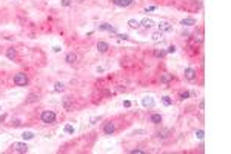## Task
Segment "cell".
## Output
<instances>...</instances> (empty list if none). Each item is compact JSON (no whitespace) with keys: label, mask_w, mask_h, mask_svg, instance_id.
<instances>
[{"label":"cell","mask_w":231,"mask_h":154,"mask_svg":"<svg viewBox=\"0 0 231 154\" xmlns=\"http://www.w3.org/2000/svg\"><path fill=\"white\" fill-rule=\"evenodd\" d=\"M99 29H100V31H108V33H111V34H116V33H117L114 26H111L109 23H102V25H99Z\"/></svg>","instance_id":"8"},{"label":"cell","mask_w":231,"mask_h":154,"mask_svg":"<svg viewBox=\"0 0 231 154\" xmlns=\"http://www.w3.org/2000/svg\"><path fill=\"white\" fill-rule=\"evenodd\" d=\"M142 105H143L145 108H151V106H154V99L153 97H143L142 99Z\"/></svg>","instance_id":"11"},{"label":"cell","mask_w":231,"mask_h":154,"mask_svg":"<svg viewBox=\"0 0 231 154\" xmlns=\"http://www.w3.org/2000/svg\"><path fill=\"white\" fill-rule=\"evenodd\" d=\"M71 97H66L65 100H63V106H65V110H71Z\"/></svg>","instance_id":"25"},{"label":"cell","mask_w":231,"mask_h":154,"mask_svg":"<svg viewBox=\"0 0 231 154\" xmlns=\"http://www.w3.org/2000/svg\"><path fill=\"white\" fill-rule=\"evenodd\" d=\"M111 2H113L116 6H119V8H128L130 5H132L134 0H111Z\"/></svg>","instance_id":"6"},{"label":"cell","mask_w":231,"mask_h":154,"mask_svg":"<svg viewBox=\"0 0 231 154\" xmlns=\"http://www.w3.org/2000/svg\"><path fill=\"white\" fill-rule=\"evenodd\" d=\"M108 49H109V45L106 42H99V43H97V51H99V52L103 54V52L108 51Z\"/></svg>","instance_id":"12"},{"label":"cell","mask_w":231,"mask_h":154,"mask_svg":"<svg viewBox=\"0 0 231 154\" xmlns=\"http://www.w3.org/2000/svg\"><path fill=\"white\" fill-rule=\"evenodd\" d=\"M40 120L43 122V123H46V125L54 123V122H56V112H54V111H51V110L42 111V114H40Z\"/></svg>","instance_id":"2"},{"label":"cell","mask_w":231,"mask_h":154,"mask_svg":"<svg viewBox=\"0 0 231 154\" xmlns=\"http://www.w3.org/2000/svg\"><path fill=\"white\" fill-rule=\"evenodd\" d=\"M22 137H23V140H31V139H34V134L31 131H26V133L22 134Z\"/></svg>","instance_id":"22"},{"label":"cell","mask_w":231,"mask_h":154,"mask_svg":"<svg viewBox=\"0 0 231 154\" xmlns=\"http://www.w3.org/2000/svg\"><path fill=\"white\" fill-rule=\"evenodd\" d=\"M162 39H163V33H160V31H157V33H154L153 35H151V40H153L154 43L162 42Z\"/></svg>","instance_id":"16"},{"label":"cell","mask_w":231,"mask_h":154,"mask_svg":"<svg viewBox=\"0 0 231 154\" xmlns=\"http://www.w3.org/2000/svg\"><path fill=\"white\" fill-rule=\"evenodd\" d=\"M130 153H131V154H143L145 151H143V149H131Z\"/></svg>","instance_id":"29"},{"label":"cell","mask_w":231,"mask_h":154,"mask_svg":"<svg viewBox=\"0 0 231 154\" xmlns=\"http://www.w3.org/2000/svg\"><path fill=\"white\" fill-rule=\"evenodd\" d=\"M102 129H103V133L106 136H111V134H114V131H116V126L113 122H105L103 126H102Z\"/></svg>","instance_id":"3"},{"label":"cell","mask_w":231,"mask_h":154,"mask_svg":"<svg viewBox=\"0 0 231 154\" xmlns=\"http://www.w3.org/2000/svg\"><path fill=\"white\" fill-rule=\"evenodd\" d=\"M123 105L128 108V106H131V102H130V100H125V102H123Z\"/></svg>","instance_id":"34"},{"label":"cell","mask_w":231,"mask_h":154,"mask_svg":"<svg viewBox=\"0 0 231 154\" xmlns=\"http://www.w3.org/2000/svg\"><path fill=\"white\" fill-rule=\"evenodd\" d=\"M63 89H65V85L62 83V82H57V83L54 85V91H56V93H62Z\"/></svg>","instance_id":"21"},{"label":"cell","mask_w":231,"mask_h":154,"mask_svg":"<svg viewBox=\"0 0 231 154\" xmlns=\"http://www.w3.org/2000/svg\"><path fill=\"white\" fill-rule=\"evenodd\" d=\"M14 151H16V153H20V154L28 153V145L23 143V142H17V143H14Z\"/></svg>","instance_id":"5"},{"label":"cell","mask_w":231,"mask_h":154,"mask_svg":"<svg viewBox=\"0 0 231 154\" xmlns=\"http://www.w3.org/2000/svg\"><path fill=\"white\" fill-rule=\"evenodd\" d=\"M154 10H156V6H148V8L143 10V12H149V11H154Z\"/></svg>","instance_id":"32"},{"label":"cell","mask_w":231,"mask_h":154,"mask_svg":"<svg viewBox=\"0 0 231 154\" xmlns=\"http://www.w3.org/2000/svg\"><path fill=\"white\" fill-rule=\"evenodd\" d=\"M180 25H183V26H193V25H196V19H194V17H186V19H182V20H180Z\"/></svg>","instance_id":"9"},{"label":"cell","mask_w":231,"mask_h":154,"mask_svg":"<svg viewBox=\"0 0 231 154\" xmlns=\"http://www.w3.org/2000/svg\"><path fill=\"white\" fill-rule=\"evenodd\" d=\"M140 26H143V28L149 29V28H153V26H154V22L151 20V19H143V20L140 22Z\"/></svg>","instance_id":"15"},{"label":"cell","mask_w":231,"mask_h":154,"mask_svg":"<svg viewBox=\"0 0 231 154\" xmlns=\"http://www.w3.org/2000/svg\"><path fill=\"white\" fill-rule=\"evenodd\" d=\"M153 54H154L156 57H159V59H163V57L166 56V51H165V49H154Z\"/></svg>","instance_id":"19"},{"label":"cell","mask_w":231,"mask_h":154,"mask_svg":"<svg viewBox=\"0 0 231 154\" xmlns=\"http://www.w3.org/2000/svg\"><path fill=\"white\" fill-rule=\"evenodd\" d=\"M6 57L10 59V60H16V57H17V51L14 48H8L6 49Z\"/></svg>","instance_id":"14"},{"label":"cell","mask_w":231,"mask_h":154,"mask_svg":"<svg viewBox=\"0 0 231 154\" xmlns=\"http://www.w3.org/2000/svg\"><path fill=\"white\" fill-rule=\"evenodd\" d=\"M52 51H54V52H60L62 48H60V46H54V48H52Z\"/></svg>","instance_id":"33"},{"label":"cell","mask_w":231,"mask_h":154,"mask_svg":"<svg viewBox=\"0 0 231 154\" xmlns=\"http://www.w3.org/2000/svg\"><path fill=\"white\" fill-rule=\"evenodd\" d=\"M185 79H188V80H194L196 79V70H193V68H185Z\"/></svg>","instance_id":"7"},{"label":"cell","mask_w":231,"mask_h":154,"mask_svg":"<svg viewBox=\"0 0 231 154\" xmlns=\"http://www.w3.org/2000/svg\"><path fill=\"white\" fill-rule=\"evenodd\" d=\"M162 103L165 106H170V105H173V99L170 97V96H163L162 97Z\"/></svg>","instance_id":"20"},{"label":"cell","mask_w":231,"mask_h":154,"mask_svg":"<svg viewBox=\"0 0 231 154\" xmlns=\"http://www.w3.org/2000/svg\"><path fill=\"white\" fill-rule=\"evenodd\" d=\"M157 28H159L160 33H170V31H173V25L170 22H159Z\"/></svg>","instance_id":"4"},{"label":"cell","mask_w":231,"mask_h":154,"mask_svg":"<svg viewBox=\"0 0 231 154\" xmlns=\"http://www.w3.org/2000/svg\"><path fill=\"white\" fill-rule=\"evenodd\" d=\"M149 122H151V123H154V125L162 123V116L160 114H151L149 116Z\"/></svg>","instance_id":"13"},{"label":"cell","mask_w":231,"mask_h":154,"mask_svg":"<svg viewBox=\"0 0 231 154\" xmlns=\"http://www.w3.org/2000/svg\"><path fill=\"white\" fill-rule=\"evenodd\" d=\"M12 82H14L16 87H26L28 82H29L28 74H25V72H17L14 76V79H12Z\"/></svg>","instance_id":"1"},{"label":"cell","mask_w":231,"mask_h":154,"mask_svg":"<svg viewBox=\"0 0 231 154\" xmlns=\"http://www.w3.org/2000/svg\"><path fill=\"white\" fill-rule=\"evenodd\" d=\"M196 137L200 139V140H203V137H205V131H203V129H197V131H196Z\"/></svg>","instance_id":"23"},{"label":"cell","mask_w":231,"mask_h":154,"mask_svg":"<svg viewBox=\"0 0 231 154\" xmlns=\"http://www.w3.org/2000/svg\"><path fill=\"white\" fill-rule=\"evenodd\" d=\"M71 5V0H62V6H69Z\"/></svg>","instance_id":"30"},{"label":"cell","mask_w":231,"mask_h":154,"mask_svg":"<svg viewBox=\"0 0 231 154\" xmlns=\"http://www.w3.org/2000/svg\"><path fill=\"white\" fill-rule=\"evenodd\" d=\"M199 106H200V110H203V106H205V102L200 100V103H199Z\"/></svg>","instance_id":"35"},{"label":"cell","mask_w":231,"mask_h":154,"mask_svg":"<svg viewBox=\"0 0 231 154\" xmlns=\"http://www.w3.org/2000/svg\"><path fill=\"white\" fill-rule=\"evenodd\" d=\"M171 80H173V74H170V72H165V74H162V77H160L162 83H170Z\"/></svg>","instance_id":"18"},{"label":"cell","mask_w":231,"mask_h":154,"mask_svg":"<svg viewBox=\"0 0 231 154\" xmlns=\"http://www.w3.org/2000/svg\"><path fill=\"white\" fill-rule=\"evenodd\" d=\"M128 26L132 28V29H139L140 28V22L136 20V19H130V20H128Z\"/></svg>","instance_id":"17"},{"label":"cell","mask_w":231,"mask_h":154,"mask_svg":"<svg viewBox=\"0 0 231 154\" xmlns=\"http://www.w3.org/2000/svg\"><path fill=\"white\" fill-rule=\"evenodd\" d=\"M116 37L120 40H128V34H116Z\"/></svg>","instance_id":"28"},{"label":"cell","mask_w":231,"mask_h":154,"mask_svg":"<svg viewBox=\"0 0 231 154\" xmlns=\"http://www.w3.org/2000/svg\"><path fill=\"white\" fill-rule=\"evenodd\" d=\"M99 120H100V116L99 117H91V119H90L91 123H96V122H99Z\"/></svg>","instance_id":"31"},{"label":"cell","mask_w":231,"mask_h":154,"mask_svg":"<svg viewBox=\"0 0 231 154\" xmlns=\"http://www.w3.org/2000/svg\"><path fill=\"white\" fill-rule=\"evenodd\" d=\"M65 62L69 63V65H73V63L77 62V56H75L74 52H68V54L65 56Z\"/></svg>","instance_id":"10"},{"label":"cell","mask_w":231,"mask_h":154,"mask_svg":"<svg viewBox=\"0 0 231 154\" xmlns=\"http://www.w3.org/2000/svg\"><path fill=\"white\" fill-rule=\"evenodd\" d=\"M65 133H68V134H73V133H74V128H73V126H71V125H66V126H65Z\"/></svg>","instance_id":"27"},{"label":"cell","mask_w":231,"mask_h":154,"mask_svg":"<svg viewBox=\"0 0 231 154\" xmlns=\"http://www.w3.org/2000/svg\"><path fill=\"white\" fill-rule=\"evenodd\" d=\"M190 97V91H182L180 94H179V99L180 100H185V99H188Z\"/></svg>","instance_id":"24"},{"label":"cell","mask_w":231,"mask_h":154,"mask_svg":"<svg viewBox=\"0 0 231 154\" xmlns=\"http://www.w3.org/2000/svg\"><path fill=\"white\" fill-rule=\"evenodd\" d=\"M165 51H166V54H174L176 52V46H174V45H171V46H168Z\"/></svg>","instance_id":"26"}]
</instances>
